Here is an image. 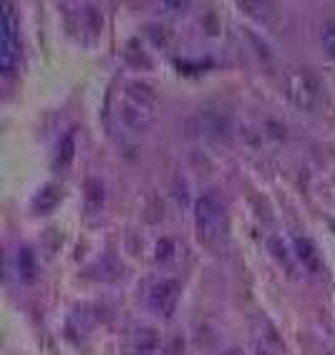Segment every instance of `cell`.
Returning a JSON list of instances; mask_svg holds the SVG:
<instances>
[{"label":"cell","instance_id":"cell-5","mask_svg":"<svg viewBox=\"0 0 335 355\" xmlns=\"http://www.w3.org/2000/svg\"><path fill=\"white\" fill-rule=\"evenodd\" d=\"M179 297H182V285L177 280H162L159 285L151 287L149 305L154 313L169 320V318H174V313L179 308Z\"/></svg>","mask_w":335,"mask_h":355},{"label":"cell","instance_id":"cell-9","mask_svg":"<svg viewBox=\"0 0 335 355\" xmlns=\"http://www.w3.org/2000/svg\"><path fill=\"white\" fill-rule=\"evenodd\" d=\"M83 205H86V214L96 217V214L103 212V205H106V191L98 179H89L86 182V197H83Z\"/></svg>","mask_w":335,"mask_h":355},{"label":"cell","instance_id":"cell-8","mask_svg":"<svg viewBox=\"0 0 335 355\" xmlns=\"http://www.w3.org/2000/svg\"><path fill=\"white\" fill-rule=\"evenodd\" d=\"M199 134L207 139H214V141H227L230 134H232V126L225 116L212 114V111H205L199 116Z\"/></svg>","mask_w":335,"mask_h":355},{"label":"cell","instance_id":"cell-10","mask_svg":"<svg viewBox=\"0 0 335 355\" xmlns=\"http://www.w3.org/2000/svg\"><path fill=\"white\" fill-rule=\"evenodd\" d=\"M61 202V189L55 184H48L38 191V197L33 199V209L35 212H51L55 205Z\"/></svg>","mask_w":335,"mask_h":355},{"label":"cell","instance_id":"cell-7","mask_svg":"<svg viewBox=\"0 0 335 355\" xmlns=\"http://www.w3.org/2000/svg\"><path fill=\"white\" fill-rule=\"evenodd\" d=\"M293 254L295 262H300L302 270H308L310 275H320L323 272V260L318 247L313 245V239L305 237V234H295L293 237Z\"/></svg>","mask_w":335,"mask_h":355},{"label":"cell","instance_id":"cell-1","mask_svg":"<svg viewBox=\"0 0 335 355\" xmlns=\"http://www.w3.org/2000/svg\"><path fill=\"white\" fill-rule=\"evenodd\" d=\"M194 225H197V239L205 247H214L225 232V199L219 191H207L194 205Z\"/></svg>","mask_w":335,"mask_h":355},{"label":"cell","instance_id":"cell-14","mask_svg":"<svg viewBox=\"0 0 335 355\" xmlns=\"http://www.w3.org/2000/svg\"><path fill=\"white\" fill-rule=\"evenodd\" d=\"M323 46L335 58V21H328L323 26Z\"/></svg>","mask_w":335,"mask_h":355},{"label":"cell","instance_id":"cell-11","mask_svg":"<svg viewBox=\"0 0 335 355\" xmlns=\"http://www.w3.org/2000/svg\"><path fill=\"white\" fill-rule=\"evenodd\" d=\"M18 275H21L23 282H33L35 275H38V265H35V254L23 247L18 250Z\"/></svg>","mask_w":335,"mask_h":355},{"label":"cell","instance_id":"cell-17","mask_svg":"<svg viewBox=\"0 0 335 355\" xmlns=\"http://www.w3.org/2000/svg\"><path fill=\"white\" fill-rule=\"evenodd\" d=\"M255 355H270V353H267V350H265V348H262V345H260V348H257V353H255Z\"/></svg>","mask_w":335,"mask_h":355},{"label":"cell","instance_id":"cell-6","mask_svg":"<svg viewBox=\"0 0 335 355\" xmlns=\"http://www.w3.org/2000/svg\"><path fill=\"white\" fill-rule=\"evenodd\" d=\"M119 119H121L131 131H146L154 123V106L137 101L131 96H123L119 101Z\"/></svg>","mask_w":335,"mask_h":355},{"label":"cell","instance_id":"cell-15","mask_svg":"<svg viewBox=\"0 0 335 355\" xmlns=\"http://www.w3.org/2000/svg\"><path fill=\"white\" fill-rule=\"evenodd\" d=\"M174 252V245H171L169 239H162L157 245V262H166Z\"/></svg>","mask_w":335,"mask_h":355},{"label":"cell","instance_id":"cell-3","mask_svg":"<svg viewBox=\"0 0 335 355\" xmlns=\"http://www.w3.org/2000/svg\"><path fill=\"white\" fill-rule=\"evenodd\" d=\"M285 96L302 111H315L320 103V89L305 71H295L285 78Z\"/></svg>","mask_w":335,"mask_h":355},{"label":"cell","instance_id":"cell-16","mask_svg":"<svg viewBox=\"0 0 335 355\" xmlns=\"http://www.w3.org/2000/svg\"><path fill=\"white\" fill-rule=\"evenodd\" d=\"M86 18H89V23H91V33H98V31H101V26H103L101 15L96 13L94 8H89V10H86Z\"/></svg>","mask_w":335,"mask_h":355},{"label":"cell","instance_id":"cell-13","mask_svg":"<svg viewBox=\"0 0 335 355\" xmlns=\"http://www.w3.org/2000/svg\"><path fill=\"white\" fill-rule=\"evenodd\" d=\"M74 157H76V139L69 134V137H66L61 144H58V154H55L53 166H55V169L66 171L71 164H74Z\"/></svg>","mask_w":335,"mask_h":355},{"label":"cell","instance_id":"cell-4","mask_svg":"<svg viewBox=\"0 0 335 355\" xmlns=\"http://www.w3.org/2000/svg\"><path fill=\"white\" fill-rule=\"evenodd\" d=\"M164 340L162 333L149 325H139V328L129 330L126 340H123V355H162Z\"/></svg>","mask_w":335,"mask_h":355},{"label":"cell","instance_id":"cell-18","mask_svg":"<svg viewBox=\"0 0 335 355\" xmlns=\"http://www.w3.org/2000/svg\"><path fill=\"white\" fill-rule=\"evenodd\" d=\"M230 355H234V353H230Z\"/></svg>","mask_w":335,"mask_h":355},{"label":"cell","instance_id":"cell-2","mask_svg":"<svg viewBox=\"0 0 335 355\" xmlns=\"http://www.w3.org/2000/svg\"><path fill=\"white\" fill-rule=\"evenodd\" d=\"M21 69V26L13 13V6H3V23H0V71L6 78H13Z\"/></svg>","mask_w":335,"mask_h":355},{"label":"cell","instance_id":"cell-12","mask_svg":"<svg viewBox=\"0 0 335 355\" xmlns=\"http://www.w3.org/2000/svg\"><path fill=\"white\" fill-rule=\"evenodd\" d=\"M267 245H270V252L275 254V260L280 262V265L285 267L287 272L293 275L295 272V262H293L295 254L290 252V250H287V245L282 242V237H270V242H267Z\"/></svg>","mask_w":335,"mask_h":355}]
</instances>
